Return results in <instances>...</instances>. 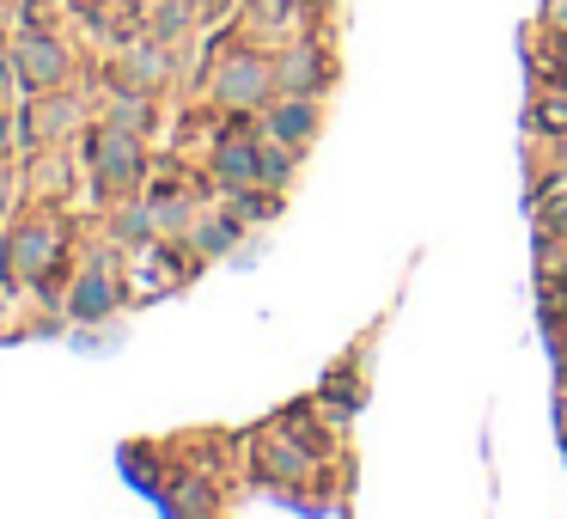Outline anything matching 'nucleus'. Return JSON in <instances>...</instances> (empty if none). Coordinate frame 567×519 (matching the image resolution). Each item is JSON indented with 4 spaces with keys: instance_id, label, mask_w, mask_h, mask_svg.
Here are the masks:
<instances>
[{
    "instance_id": "obj_1",
    "label": "nucleus",
    "mask_w": 567,
    "mask_h": 519,
    "mask_svg": "<svg viewBox=\"0 0 567 519\" xmlns=\"http://www.w3.org/2000/svg\"><path fill=\"white\" fill-rule=\"evenodd\" d=\"M269 93V67L263 62H232V67H220V98L226 105H257V98Z\"/></svg>"
},
{
    "instance_id": "obj_2",
    "label": "nucleus",
    "mask_w": 567,
    "mask_h": 519,
    "mask_svg": "<svg viewBox=\"0 0 567 519\" xmlns=\"http://www.w3.org/2000/svg\"><path fill=\"white\" fill-rule=\"evenodd\" d=\"M62 67H67V55L55 50L50 37H25V43H19V74H25L31 86H50V80H62Z\"/></svg>"
},
{
    "instance_id": "obj_3",
    "label": "nucleus",
    "mask_w": 567,
    "mask_h": 519,
    "mask_svg": "<svg viewBox=\"0 0 567 519\" xmlns=\"http://www.w3.org/2000/svg\"><path fill=\"white\" fill-rule=\"evenodd\" d=\"M50 257H55V239H50V233H19L13 251H7V269H13V275H37Z\"/></svg>"
},
{
    "instance_id": "obj_4",
    "label": "nucleus",
    "mask_w": 567,
    "mask_h": 519,
    "mask_svg": "<svg viewBox=\"0 0 567 519\" xmlns=\"http://www.w3.org/2000/svg\"><path fill=\"white\" fill-rule=\"evenodd\" d=\"M110 306H117V293H110L105 275H86V281L74 288V312H79V318H105Z\"/></svg>"
},
{
    "instance_id": "obj_5",
    "label": "nucleus",
    "mask_w": 567,
    "mask_h": 519,
    "mask_svg": "<svg viewBox=\"0 0 567 519\" xmlns=\"http://www.w3.org/2000/svg\"><path fill=\"white\" fill-rule=\"evenodd\" d=\"M98 172H105L110 184L134 177V141H117V134H110V141H105V153H98Z\"/></svg>"
},
{
    "instance_id": "obj_6",
    "label": "nucleus",
    "mask_w": 567,
    "mask_h": 519,
    "mask_svg": "<svg viewBox=\"0 0 567 519\" xmlns=\"http://www.w3.org/2000/svg\"><path fill=\"white\" fill-rule=\"evenodd\" d=\"M220 172H226V177H257V172H263V160H257L244 141H226V147H220Z\"/></svg>"
},
{
    "instance_id": "obj_7",
    "label": "nucleus",
    "mask_w": 567,
    "mask_h": 519,
    "mask_svg": "<svg viewBox=\"0 0 567 519\" xmlns=\"http://www.w3.org/2000/svg\"><path fill=\"white\" fill-rule=\"evenodd\" d=\"M275 134H281V141H299V134H312V105L275 110Z\"/></svg>"
},
{
    "instance_id": "obj_8",
    "label": "nucleus",
    "mask_w": 567,
    "mask_h": 519,
    "mask_svg": "<svg viewBox=\"0 0 567 519\" xmlns=\"http://www.w3.org/2000/svg\"><path fill=\"white\" fill-rule=\"evenodd\" d=\"M281 74H287V86H312V74H317V55H312V50H293Z\"/></svg>"
},
{
    "instance_id": "obj_9",
    "label": "nucleus",
    "mask_w": 567,
    "mask_h": 519,
    "mask_svg": "<svg viewBox=\"0 0 567 519\" xmlns=\"http://www.w3.org/2000/svg\"><path fill=\"white\" fill-rule=\"evenodd\" d=\"M196 245H201V251H226V245H232V227H220V220H208V227L196 233Z\"/></svg>"
},
{
    "instance_id": "obj_10",
    "label": "nucleus",
    "mask_w": 567,
    "mask_h": 519,
    "mask_svg": "<svg viewBox=\"0 0 567 519\" xmlns=\"http://www.w3.org/2000/svg\"><path fill=\"white\" fill-rule=\"evenodd\" d=\"M0 202H7V196H0Z\"/></svg>"
}]
</instances>
